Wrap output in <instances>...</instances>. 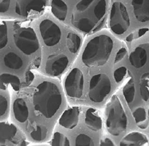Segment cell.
Instances as JSON below:
<instances>
[{
  "label": "cell",
  "mask_w": 149,
  "mask_h": 146,
  "mask_svg": "<svg viewBox=\"0 0 149 146\" xmlns=\"http://www.w3.org/2000/svg\"><path fill=\"white\" fill-rule=\"evenodd\" d=\"M107 7L105 0H81L73 12L72 24L81 32L90 33L104 18Z\"/></svg>",
  "instance_id": "cell-1"
},
{
  "label": "cell",
  "mask_w": 149,
  "mask_h": 146,
  "mask_svg": "<svg viewBox=\"0 0 149 146\" xmlns=\"http://www.w3.org/2000/svg\"><path fill=\"white\" fill-rule=\"evenodd\" d=\"M33 101L35 110L45 118H50L60 108L62 96L56 84L44 81L37 86Z\"/></svg>",
  "instance_id": "cell-2"
},
{
  "label": "cell",
  "mask_w": 149,
  "mask_h": 146,
  "mask_svg": "<svg viewBox=\"0 0 149 146\" xmlns=\"http://www.w3.org/2000/svg\"><path fill=\"white\" fill-rule=\"evenodd\" d=\"M113 48V42L109 36L101 34L89 40L82 53L83 63L88 67L105 65L110 58Z\"/></svg>",
  "instance_id": "cell-3"
},
{
  "label": "cell",
  "mask_w": 149,
  "mask_h": 146,
  "mask_svg": "<svg viewBox=\"0 0 149 146\" xmlns=\"http://www.w3.org/2000/svg\"><path fill=\"white\" fill-rule=\"evenodd\" d=\"M106 125L108 132L114 136H119L127 129V116L117 96H113L108 105Z\"/></svg>",
  "instance_id": "cell-4"
},
{
  "label": "cell",
  "mask_w": 149,
  "mask_h": 146,
  "mask_svg": "<svg viewBox=\"0 0 149 146\" xmlns=\"http://www.w3.org/2000/svg\"><path fill=\"white\" fill-rule=\"evenodd\" d=\"M130 25V19L127 9L123 3L116 1L111 6L110 16V27L118 35L123 34Z\"/></svg>",
  "instance_id": "cell-5"
},
{
  "label": "cell",
  "mask_w": 149,
  "mask_h": 146,
  "mask_svg": "<svg viewBox=\"0 0 149 146\" xmlns=\"http://www.w3.org/2000/svg\"><path fill=\"white\" fill-rule=\"evenodd\" d=\"M111 88V81L107 74L100 73L95 75L92 77L89 82V99L95 103L102 102L109 95Z\"/></svg>",
  "instance_id": "cell-6"
},
{
  "label": "cell",
  "mask_w": 149,
  "mask_h": 146,
  "mask_svg": "<svg viewBox=\"0 0 149 146\" xmlns=\"http://www.w3.org/2000/svg\"><path fill=\"white\" fill-rule=\"evenodd\" d=\"M16 46L24 54H34L39 49V42L33 29L27 27L18 30L14 35Z\"/></svg>",
  "instance_id": "cell-7"
},
{
  "label": "cell",
  "mask_w": 149,
  "mask_h": 146,
  "mask_svg": "<svg viewBox=\"0 0 149 146\" xmlns=\"http://www.w3.org/2000/svg\"><path fill=\"white\" fill-rule=\"evenodd\" d=\"M84 76L79 69L74 68L66 77L65 88L67 95L72 98H79L83 94Z\"/></svg>",
  "instance_id": "cell-8"
},
{
  "label": "cell",
  "mask_w": 149,
  "mask_h": 146,
  "mask_svg": "<svg viewBox=\"0 0 149 146\" xmlns=\"http://www.w3.org/2000/svg\"><path fill=\"white\" fill-rule=\"evenodd\" d=\"M39 29L42 39L47 46H54L60 42L62 34L61 30L52 20H43L40 24Z\"/></svg>",
  "instance_id": "cell-9"
},
{
  "label": "cell",
  "mask_w": 149,
  "mask_h": 146,
  "mask_svg": "<svg viewBox=\"0 0 149 146\" xmlns=\"http://www.w3.org/2000/svg\"><path fill=\"white\" fill-rule=\"evenodd\" d=\"M68 63V58L64 54L52 55L47 60L46 72L49 75L57 76L63 72Z\"/></svg>",
  "instance_id": "cell-10"
},
{
  "label": "cell",
  "mask_w": 149,
  "mask_h": 146,
  "mask_svg": "<svg viewBox=\"0 0 149 146\" xmlns=\"http://www.w3.org/2000/svg\"><path fill=\"white\" fill-rule=\"evenodd\" d=\"M46 3V0H17L15 12L21 16H27L31 11H42Z\"/></svg>",
  "instance_id": "cell-11"
},
{
  "label": "cell",
  "mask_w": 149,
  "mask_h": 146,
  "mask_svg": "<svg viewBox=\"0 0 149 146\" xmlns=\"http://www.w3.org/2000/svg\"><path fill=\"white\" fill-rule=\"evenodd\" d=\"M149 46L140 45L131 52L129 56V61L133 67L141 69L146 65L148 59Z\"/></svg>",
  "instance_id": "cell-12"
},
{
  "label": "cell",
  "mask_w": 149,
  "mask_h": 146,
  "mask_svg": "<svg viewBox=\"0 0 149 146\" xmlns=\"http://www.w3.org/2000/svg\"><path fill=\"white\" fill-rule=\"evenodd\" d=\"M134 14L139 22L149 21V0H132Z\"/></svg>",
  "instance_id": "cell-13"
},
{
  "label": "cell",
  "mask_w": 149,
  "mask_h": 146,
  "mask_svg": "<svg viewBox=\"0 0 149 146\" xmlns=\"http://www.w3.org/2000/svg\"><path fill=\"white\" fill-rule=\"evenodd\" d=\"M79 111L78 107H72L64 112L59 120L61 126L72 129L77 126L79 120Z\"/></svg>",
  "instance_id": "cell-14"
},
{
  "label": "cell",
  "mask_w": 149,
  "mask_h": 146,
  "mask_svg": "<svg viewBox=\"0 0 149 146\" xmlns=\"http://www.w3.org/2000/svg\"><path fill=\"white\" fill-rule=\"evenodd\" d=\"M148 143L147 137L143 133L133 131L124 137L120 143V146H143Z\"/></svg>",
  "instance_id": "cell-15"
},
{
  "label": "cell",
  "mask_w": 149,
  "mask_h": 146,
  "mask_svg": "<svg viewBox=\"0 0 149 146\" xmlns=\"http://www.w3.org/2000/svg\"><path fill=\"white\" fill-rule=\"evenodd\" d=\"M13 111L16 120L24 123L27 120L29 116V110L27 104L21 98L17 99L13 105Z\"/></svg>",
  "instance_id": "cell-16"
},
{
  "label": "cell",
  "mask_w": 149,
  "mask_h": 146,
  "mask_svg": "<svg viewBox=\"0 0 149 146\" xmlns=\"http://www.w3.org/2000/svg\"><path fill=\"white\" fill-rule=\"evenodd\" d=\"M85 122L86 126L93 131H98L102 127L101 118L98 115L97 111L93 108H89L87 111Z\"/></svg>",
  "instance_id": "cell-17"
},
{
  "label": "cell",
  "mask_w": 149,
  "mask_h": 146,
  "mask_svg": "<svg viewBox=\"0 0 149 146\" xmlns=\"http://www.w3.org/2000/svg\"><path fill=\"white\" fill-rule=\"evenodd\" d=\"M4 64L6 67L10 69L18 70L23 65V62L18 55L15 53H8L3 58Z\"/></svg>",
  "instance_id": "cell-18"
},
{
  "label": "cell",
  "mask_w": 149,
  "mask_h": 146,
  "mask_svg": "<svg viewBox=\"0 0 149 146\" xmlns=\"http://www.w3.org/2000/svg\"><path fill=\"white\" fill-rule=\"evenodd\" d=\"M52 10L53 15L61 21H64L67 17L68 8L63 0H52Z\"/></svg>",
  "instance_id": "cell-19"
},
{
  "label": "cell",
  "mask_w": 149,
  "mask_h": 146,
  "mask_svg": "<svg viewBox=\"0 0 149 146\" xmlns=\"http://www.w3.org/2000/svg\"><path fill=\"white\" fill-rule=\"evenodd\" d=\"M17 132L16 127L8 123L1 124V143H4L6 141L10 140L15 136Z\"/></svg>",
  "instance_id": "cell-20"
},
{
  "label": "cell",
  "mask_w": 149,
  "mask_h": 146,
  "mask_svg": "<svg viewBox=\"0 0 149 146\" xmlns=\"http://www.w3.org/2000/svg\"><path fill=\"white\" fill-rule=\"evenodd\" d=\"M66 46L70 52L75 54L78 51L81 44L79 36L73 33H69L66 39Z\"/></svg>",
  "instance_id": "cell-21"
},
{
  "label": "cell",
  "mask_w": 149,
  "mask_h": 146,
  "mask_svg": "<svg viewBox=\"0 0 149 146\" xmlns=\"http://www.w3.org/2000/svg\"><path fill=\"white\" fill-rule=\"evenodd\" d=\"M123 94L127 104H131L134 100L136 95V87L133 79H130L123 89Z\"/></svg>",
  "instance_id": "cell-22"
},
{
  "label": "cell",
  "mask_w": 149,
  "mask_h": 146,
  "mask_svg": "<svg viewBox=\"0 0 149 146\" xmlns=\"http://www.w3.org/2000/svg\"><path fill=\"white\" fill-rule=\"evenodd\" d=\"M1 82L3 84V87L4 85L10 84L12 88L16 91H18L20 86V81L17 76L10 73H3L1 75Z\"/></svg>",
  "instance_id": "cell-23"
},
{
  "label": "cell",
  "mask_w": 149,
  "mask_h": 146,
  "mask_svg": "<svg viewBox=\"0 0 149 146\" xmlns=\"http://www.w3.org/2000/svg\"><path fill=\"white\" fill-rule=\"evenodd\" d=\"M48 131L45 127L38 126L36 129L32 131L30 136L32 139L36 141H41L45 139Z\"/></svg>",
  "instance_id": "cell-24"
},
{
  "label": "cell",
  "mask_w": 149,
  "mask_h": 146,
  "mask_svg": "<svg viewBox=\"0 0 149 146\" xmlns=\"http://www.w3.org/2000/svg\"><path fill=\"white\" fill-rule=\"evenodd\" d=\"M52 146H70V141L67 137L60 133H55L52 142Z\"/></svg>",
  "instance_id": "cell-25"
},
{
  "label": "cell",
  "mask_w": 149,
  "mask_h": 146,
  "mask_svg": "<svg viewBox=\"0 0 149 146\" xmlns=\"http://www.w3.org/2000/svg\"><path fill=\"white\" fill-rule=\"evenodd\" d=\"M75 145L77 146H94L93 140L89 136L84 133H81L77 136L75 140Z\"/></svg>",
  "instance_id": "cell-26"
},
{
  "label": "cell",
  "mask_w": 149,
  "mask_h": 146,
  "mask_svg": "<svg viewBox=\"0 0 149 146\" xmlns=\"http://www.w3.org/2000/svg\"><path fill=\"white\" fill-rule=\"evenodd\" d=\"M133 116L136 123L139 124L143 123L146 120V111L143 108H137L133 112Z\"/></svg>",
  "instance_id": "cell-27"
},
{
  "label": "cell",
  "mask_w": 149,
  "mask_h": 146,
  "mask_svg": "<svg viewBox=\"0 0 149 146\" xmlns=\"http://www.w3.org/2000/svg\"><path fill=\"white\" fill-rule=\"evenodd\" d=\"M8 43L7 26L5 23H2L0 26V47L1 49L5 48Z\"/></svg>",
  "instance_id": "cell-28"
},
{
  "label": "cell",
  "mask_w": 149,
  "mask_h": 146,
  "mask_svg": "<svg viewBox=\"0 0 149 146\" xmlns=\"http://www.w3.org/2000/svg\"><path fill=\"white\" fill-rule=\"evenodd\" d=\"M127 73V69L126 67L122 66L117 69L114 72V78L116 82L119 83L122 81Z\"/></svg>",
  "instance_id": "cell-29"
},
{
  "label": "cell",
  "mask_w": 149,
  "mask_h": 146,
  "mask_svg": "<svg viewBox=\"0 0 149 146\" xmlns=\"http://www.w3.org/2000/svg\"><path fill=\"white\" fill-rule=\"evenodd\" d=\"M8 102L7 99L4 96V95H1L0 98V114L1 117H3L6 115V113L7 112L8 109Z\"/></svg>",
  "instance_id": "cell-30"
},
{
  "label": "cell",
  "mask_w": 149,
  "mask_h": 146,
  "mask_svg": "<svg viewBox=\"0 0 149 146\" xmlns=\"http://www.w3.org/2000/svg\"><path fill=\"white\" fill-rule=\"evenodd\" d=\"M141 96L145 102L149 101V90L146 84L142 83L140 87Z\"/></svg>",
  "instance_id": "cell-31"
},
{
  "label": "cell",
  "mask_w": 149,
  "mask_h": 146,
  "mask_svg": "<svg viewBox=\"0 0 149 146\" xmlns=\"http://www.w3.org/2000/svg\"><path fill=\"white\" fill-rule=\"evenodd\" d=\"M127 54V50L126 48H122L120 49L118 52L117 53L115 56V60H114L115 63H118L120 62V61H121L126 56Z\"/></svg>",
  "instance_id": "cell-32"
},
{
  "label": "cell",
  "mask_w": 149,
  "mask_h": 146,
  "mask_svg": "<svg viewBox=\"0 0 149 146\" xmlns=\"http://www.w3.org/2000/svg\"><path fill=\"white\" fill-rule=\"evenodd\" d=\"M10 0H3L1 3V12L5 13L8 11L10 7Z\"/></svg>",
  "instance_id": "cell-33"
},
{
  "label": "cell",
  "mask_w": 149,
  "mask_h": 146,
  "mask_svg": "<svg viewBox=\"0 0 149 146\" xmlns=\"http://www.w3.org/2000/svg\"><path fill=\"white\" fill-rule=\"evenodd\" d=\"M100 145L101 146H114V143L113 140L108 138H107L101 141Z\"/></svg>",
  "instance_id": "cell-34"
},
{
  "label": "cell",
  "mask_w": 149,
  "mask_h": 146,
  "mask_svg": "<svg viewBox=\"0 0 149 146\" xmlns=\"http://www.w3.org/2000/svg\"><path fill=\"white\" fill-rule=\"evenodd\" d=\"M148 31V29L147 28H142L139 30L138 31V35L139 37L142 36L144 34H146V33Z\"/></svg>",
  "instance_id": "cell-35"
},
{
  "label": "cell",
  "mask_w": 149,
  "mask_h": 146,
  "mask_svg": "<svg viewBox=\"0 0 149 146\" xmlns=\"http://www.w3.org/2000/svg\"><path fill=\"white\" fill-rule=\"evenodd\" d=\"M33 74L31 72H28L26 74V81L27 82L31 81L33 79Z\"/></svg>",
  "instance_id": "cell-36"
},
{
  "label": "cell",
  "mask_w": 149,
  "mask_h": 146,
  "mask_svg": "<svg viewBox=\"0 0 149 146\" xmlns=\"http://www.w3.org/2000/svg\"><path fill=\"white\" fill-rule=\"evenodd\" d=\"M133 34H130V35H128V36H127V37L126 40H127V42H131V41H132V40H133Z\"/></svg>",
  "instance_id": "cell-37"
}]
</instances>
